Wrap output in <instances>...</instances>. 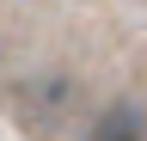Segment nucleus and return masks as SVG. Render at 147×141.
<instances>
[{"label":"nucleus","mask_w":147,"mask_h":141,"mask_svg":"<svg viewBox=\"0 0 147 141\" xmlns=\"http://www.w3.org/2000/svg\"><path fill=\"white\" fill-rule=\"evenodd\" d=\"M86 141H147V111L129 104V98H123V104H104Z\"/></svg>","instance_id":"1"},{"label":"nucleus","mask_w":147,"mask_h":141,"mask_svg":"<svg viewBox=\"0 0 147 141\" xmlns=\"http://www.w3.org/2000/svg\"><path fill=\"white\" fill-rule=\"evenodd\" d=\"M67 80H49V86H31L25 92V123L31 129H43V123H61V111H67Z\"/></svg>","instance_id":"2"}]
</instances>
